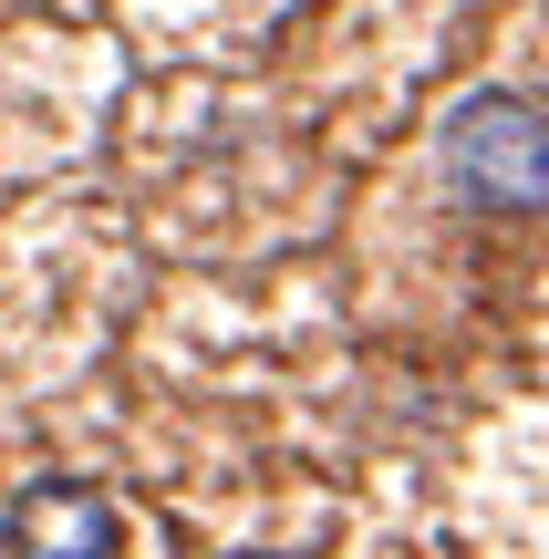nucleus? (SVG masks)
<instances>
[{
    "instance_id": "1",
    "label": "nucleus",
    "mask_w": 549,
    "mask_h": 559,
    "mask_svg": "<svg viewBox=\"0 0 549 559\" xmlns=\"http://www.w3.org/2000/svg\"><path fill=\"white\" fill-rule=\"evenodd\" d=\"M435 156H446L456 207H477V218H539L549 207V104L509 94V83H477V94L446 104Z\"/></svg>"
},
{
    "instance_id": "2",
    "label": "nucleus",
    "mask_w": 549,
    "mask_h": 559,
    "mask_svg": "<svg viewBox=\"0 0 549 559\" xmlns=\"http://www.w3.org/2000/svg\"><path fill=\"white\" fill-rule=\"evenodd\" d=\"M115 528H124L115 498L83 477H41L0 508V549L11 559H115Z\"/></svg>"
}]
</instances>
